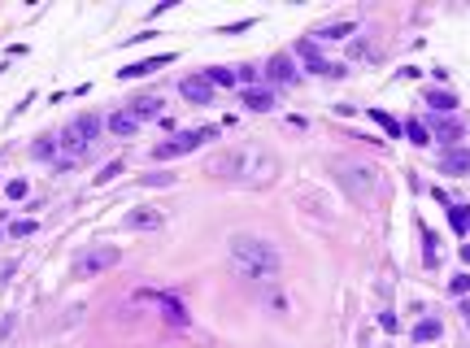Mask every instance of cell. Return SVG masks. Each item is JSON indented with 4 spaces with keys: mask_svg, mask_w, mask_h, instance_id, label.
Instances as JSON below:
<instances>
[{
    "mask_svg": "<svg viewBox=\"0 0 470 348\" xmlns=\"http://www.w3.org/2000/svg\"><path fill=\"white\" fill-rule=\"evenodd\" d=\"M101 118H96V113H78V118L74 122H66V126H61V135H57V148H66V153L78 161V157H83L87 153V148L96 144V140H101Z\"/></svg>",
    "mask_w": 470,
    "mask_h": 348,
    "instance_id": "277c9868",
    "label": "cell"
},
{
    "mask_svg": "<svg viewBox=\"0 0 470 348\" xmlns=\"http://www.w3.org/2000/svg\"><path fill=\"white\" fill-rule=\"evenodd\" d=\"M462 131H466V126H462L458 118H440V122H435V135H440L444 144H453V140L462 135Z\"/></svg>",
    "mask_w": 470,
    "mask_h": 348,
    "instance_id": "ffe728a7",
    "label": "cell"
},
{
    "mask_svg": "<svg viewBox=\"0 0 470 348\" xmlns=\"http://www.w3.org/2000/svg\"><path fill=\"white\" fill-rule=\"evenodd\" d=\"M266 70H270V83H296V70H292V57L287 53H274Z\"/></svg>",
    "mask_w": 470,
    "mask_h": 348,
    "instance_id": "7c38bea8",
    "label": "cell"
},
{
    "mask_svg": "<svg viewBox=\"0 0 470 348\" xmlns=\"http://www.w3.org/2000/svg\"><path fill=\"white\" fill-rule=\"evenodd\" d=\"M235 78H240V83H253V78H257V70H253V65H240Z\"/></svg>",
    "mask_w": 470,
    "mask_h": 348,
    "instance_id": "4dcf8cb0",
    "label": "cell"
},
{
    "mask_svg": "<svg viewBox=\"0 0 470 348\" xmlns=\"http://www.w3.org/2000/svg\"><path fill=\"white\" fill-rule=\"evenodd\" d=\"M440 174H470V148H444Z\"/></svg>",
    "mask_w": 470,
    "mask_h": 348,
    "instance_id": "9c48e42d",
    "label": "cell"
},
{
    "mask_svg": "<svg viewBox=\"0 0 470 348\" xmlns=\"http://www.w3.org/2000/svg\"><path fill=\"white\" fill-rule=\"evenodd\" d=\"M349 57H353V61H375V57H379V44H370V40H353V44H349Z\"/></svg>",
    "mask_w": 470,
    "mask_h": 348,
    "instance_id": "e0dca14e",
    "label": "cell"
},
{
    "mask_svg": "<svg viewBox=\"0 0 470 348\" xmlns=\"http://www.w3.org/2000/svg\"><path fill=\"white\" fill-rule=\"evenodd\" d=\"M253 113H270L274 109V92H266V88H244V96H240Z\"/></svg>",
    "mask_w": 470,
    "mask_h": 348,
    "instance_id": "4fadbf2b",
    "label": "cell"
},
{
    "mask_svg": "<svg viewBox=\"0 0 470 348\" xmlns=\"http://www.w3.org/2000/svg\"><path fill=\"white\" fill-rule=\"evenodd\" d=\"M122 261V248H113V244H101V248H87L83 257L74 261V279H96V274H105L113 270Z\"/></svg>",
    "mask_w": 470,
    "mask_h": 348,
    "instance_id": "8992f818",
    "label": "cell"
},
{
    "mask_svg": "<svg viewBox=\"0 0 470 348\" xmlns=\"http://www.w3.org/2000/svg\"><path fill=\"white\" fill-rule=\"evenodd\" d=\"M448 292H453V296H466V292H470V274H458V279L448 283Z\"/></svg>",
    "mask_w": 470,
    "mask_h": 348,
    "instance_id": "484cf974",
    "label": "cell"
},
{
    "mask_svg": "<svg viewBox=\"0 0 470 348\" xmlns=\"http://www.w3.org/2000/svg\"><path fill=\"white\" fill-rule=\"evenodd\" d=\"M31 231H35V222H31V218H26V222H13V226H9V235H18V240H26V235H31Z\"/></svg>",
    "mask_w": 470,
    "mask_h": 348,
    "instance_id": "83f0119b",
    "label": "cell"
},
{
    "mask_svg": "<svg viewBox=\"0 0 470 348\" xmlns=\"http://www.w3.org/2000/svg\"><path fill=\"white\" fill-rule=\"evenodd\" d=\"M427 105L440 109V113H453V109H458V96H453V92H427Z\"/></svg>",
    "mask_w": 470,
    "mask_h": 348,
    "instance_id": "d6986e66",
    "label": "cell"
},
{
    "mask_svg": "<svg viewBox=\"0 0 470 348\" xmlns=\"http://www.w3.org/2000/svg\"><path fill=\"white\" fill-rule=\"evenodd\" d=\"M161 313H166L170 326H187V309H183L179 301H166V296H161Z\"/></svg>",
    "mask_w": 470,
    "mask_h": 348,
    "instance_id": "ac0fdd59",
    "label": "cell"
},
{
    "mask_svg": "<svg viewBox=\"0 0 470 348\" xmlns=\"http://www.w3.org/2000/svg\"><path fill=\"white\" fill-rule=\"evenodd\" d=\"M118 174H122V161H109L105 170L96 174V183H113V179H118Z\"/></svg>",
    "mask_w": 470,
    "mask_h": 348,
    "instance_id": "d4e9b609",
    "label": "cell"
},
{
    "mask_svg": "<svg viewBox=\"0 0 470 348\" xmlns=\"http://www.w3.org/2000/svg\"><path fill=\"white\" fill-rule=\"evenodd\" d=\"M231 266L244 279H274L283 266V257L262 235H231Z\"/></svg>",
    "mask_w": 470,
    "mask_h": 348,
    "instance_id": "7a4b0ae2",
    "label": "cell"
},
{
    "mask_svg": "<svg viewBox=\"0 0 470 348\" xmlns=\"http://www.w3.org/2000/svg\"><path fill=\"white\" fill-rule=\"evenodd\" d=\"M53 148H57V135H44L40 144H31V157L44 161V157H53Z\"/></svg>",
    "mask_w": 470,
    "mask_h": 348,
    "instance_id": "7402d4cb",
    "label": "cell"
},
{
    "mask_svg": "<svg viewBox=\"0 0 470 348\" xmlns=\"http://www.w3.org/2000/svg\"><path fill=\"white\" fill-rule=\"evenodd\" d=\"M353 31H358V22H353V18H344V22H327V26H318V31H314V44H318V40H322V44H331V40H349Z\"/></svg>",
    "mask_w": 470,
    "mask_h": 348,
    "instance_id": "30bf717a",
    "label": "cell"
},
{
    "mask_svg": "<svg viewBox=\"0 0 470 348\" xmlns=\"http://www.w3.org/2000/svg\"><path fill=\"white\" fill-rule=\"evenodd\" d=\"M440 318H423V322H418L414 326V344H431V340H440Z\"/></svg>",
    "mask_w": 470,
    "mask_h": 348,
    "instance_id": "2e32d148",
    "label": "cell"
},
{
    "mask_svg": "<svg viewBox=\"0 0 470 348\" xmlns=\"http://www.w3.org/2000/svg\"><path fill=\"white\" fill-rule=\"evenodd\" d=\"M174 61V53H161V57H149V61H135V65H126V70H118L122 78H144V74H153V70H161V65H170Z\"/></svg>",
    "mask_w": 470,
    "mask_h": 348,
    "instance_id": "8fae6325",
    "label": "cell"
},
{
    "mask_svg": "<svg viewBox=\"0 0 470 348\" xmlns=\"http://www.w3.org/2000/svg\"><path fill=\"white\" fill-rule=\"evenodd\" d=\"M218 135V126H196V131H179L174 140H161L157 148H153V157L157 161H170V157H183V153H196L201 144H209Z\"/></svg>",
    "mask_w": 470,
    "mask_h": 348,
    "instance_id": "5b68a950",
    "label": "cell"
},
{
    "mask_svg": "<svg viewBox=\"0 0 470 348\" xmlns=\"http://www.w3.org/2000/svg\"><path fill=\"white\" fill-rule=\"evenodd\" d=\"M205 78L214 83V88H218V83H222V88H235V83H240V78H235V70H226V65H214V70H209Z\"/></svg>",
    "mask_w": 470,
    "mask_h": 348,
    "instance_id": "44dd1931",
    "label": "cell"
},
{
    "mask_svg": "<svg viewBox=\"0 0 470 348\" xmlns=\"http://www.w3.org/2000/svg\"><path fill=\"white\" fill-rule=\"evenodd\" d=\"M161 105H166L161 96H135L131 113H135V118H161Z\"/></svg>",
    "mask_w": 470,
    "mask_h": 348,
    "instance_id": "9a60e30c",
    "label": "cell"
},
{
    "mask_svg": "<svg viewBox=\"0 0 470 348\" xmlns=\"http://www.w3.org/2000/svg\"><path fill=\"white\" fill-rule=\"evenodd\" d=\"M140 183H149V188H161V183H166V188H170V183H174V174H144Z\"/></svg>",
    "mask_w": 470,
    "mask_h": 348,
    "instance_id": "4316f807",
    "label": "cell"
},
{
    "mask_svg": "<svg viewBox=\"0 0 470 348\" xmlns=\"http://www.w3.org/2000/svg\"><path fill=\"white\" fill-rule=\"evenodd\" d=\"M405 135H410V144H431V140H427V126H423V122H405Z\"/></svg>",
    "mask_w": 470,
    "mask_h": 348,
    "instance_id": "603a6c76",
    "label": "cell"
},
{
    "mask_svg": "<svg viewBox=\"0 0 470 348\" xmlns=\"http://www.w3.org/2000/svg\"><path fill=\"white\" fill-rule=\"evenodd\" d=\"M109 131H113V135H135V131H140V118H135V113L131 109H118V113H113V118H109Z\"/></svg>",
    "mask_w": 470,
    "mask_h": 348,
    "instance_id": "5bb4252c",
    "label": "cell"
},
{
    "mask_svg": "<svg viewBox=\"0 0 470 348\" xmlns=\"http://www.w3.org/2000/svg\"><path fill=\"white\" fill-rule=\"evenodd\" d=\"M448 222H453V231H466V226H470V209H466V205H458V209L448 213Z\"/></svg>",
    "mask_w": 470,
    "mask_h": 348,
    "instance_id": "cb8c5ba5",
    "label": "cell"
},
{
    "mask_svg": "<svg viewBox=\"0 0 470 348\" xmlns=\"http://www.w3.org/2000/svg\"><path fill=\"white\" fill-rule=\"evenodd\" d=\"M179 92H183V101H192V105H209V101H214V83H209L205 74L183 78V83H179Z\"/></svg>",
    "mask_w": 470,
    "mask_h": 348,
    "instance_id": "ba28073f",
    "label": "cell"
},
{
    "mask_svg": "<svg viewBox=\"0 0 470 348\" xmlns=\"http://www.w3.org/2000/svg\"><path fill=\"white\" fill-rule=\"evenodd\" d=\"M161 222H166V213L153 209V205H140V209H126L122 213V226L126 231H157Z\"/></svg>",
    "mask_w": 470,
    "mask_h": 348,
    "instance_id": "52a82bcc",
    "label": "cell"
},
{
    "mask_svg": "<svg viewBox=\"0 0 470 348\" xmlns=\"http://www.w3.org/2000/svg\"><path fill=\"white\" fill-rule=\"evenodd\" d=\"M462 257H466V261H470V244H466V248H462Z\"/></svg>",
    "mask_w": 470,
    "mask_h": 348,
    "instance_id": "1f68e13d",
    "label": "cell"
},
{
    "mask_svg": "<svg viewBox=\"0 0 470 348\" xmlns=\"http://www.w3.org/2000/svg\"><path fill=\"white\" fill-rule=\"evenodd\" d=\"M375 122H379V126H383V131H387V135H396V131H401V126H396V122H392V118H387V113H375Z\"/></svg>",
    "mask_w": 470,
    "mask_h": 348,
    "instance_id": "f546056e",
    "label": "cell"
},
{
    "mask_svg": "<svg viewBox=\"0 0 470 348\" xmlns=\"http://www.w3.org/2000/svg\"><path fill=\"white\" fill-rule=\"evenodd\" d=\"M5 192L13 196V201H22V196H26V179H13V183H9Z\"/></svg>",
    "mask_w": 470,
    "mask_h": 348,
    "instance_id": "f1b7e54d",
    "label": "cell"
},
{
    "mask_svg": "<svg viewBox=\"0 0 470 348\" xmlns=\"http://www.w3.org/2000/svg\"><path fill=\"white\" fill-rule=\"evenodd\" d=\"M209 174L244 183V188H266V183H274V174H279V161H274V153H266L262 144L244 140V144H231V148H222V153L209 157Z\"/></svg>",
    "mask_w": 470,
    "mask_h": 348,
    "instance_id": "6da1fadb",
    "label": "cell"
},
{
    "mask_svg": "<svg viewBox=\"0 0 470 348\" xmlns=\"http://www.w3.org/2000/svg\"><path fill=\"white\" fill-rule=\"evenodd\" d=\"M335 174H339V188H344L353 201H370V196L379 192V170L370 161L344 157V161H335Z\"/></svg>",
    "mask_w": 470,
    "mask_h": 348,
    "instance_id": "3957f363",
    "label": "cell"
}]
</instances>
